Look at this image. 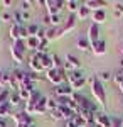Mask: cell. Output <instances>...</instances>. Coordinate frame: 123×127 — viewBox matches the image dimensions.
Here are the masks:
<instances>
[{"label":"cell","mask_w":123,"mask_h":127,"mask_svg":"<svg viewBox=\"0 0 123 127\" xmlns=\"http://www.w3.org/2000/svg\"><path fill=\"white\" fill-rule=\"evenodd\" d=\"M88 81H89V88H91V95L95 97V100L101 107H104L106 105V90H104V85L96 78V75L91 76Z\"/></svg>","instance_id":"6da1fadb"},{"label":"cell","mask_w":123,"mask_h":127,"mask_svg":"<svg viewBox=\"0 0 123 127\" xmlns=\"http://www.w3.org/2000/svg\"><path fill=\"white\" fill-rule=\"evenodd\" d=\"M25 53H27V46H25V41H15L12 46H10V56L12 59L17 63V64H22L24 59H25Z\"/></svg>","instance_id":"7a4b0ae2"},{"label":"cell","mask_w":123,"mask_h":127,"mask_svg":"<svg viewBox=\"0 0 123 127\" xmlns=\"http://www.w3.org/2000/svg\"><path fill=\"white\" fill-rule=\"evenodd\" d=\"M46 78L54 85V87H59L62 83H67V71L64 68H52V69H47L46 71Z\"/></svg>","instance_id":"3957f363"},{"label":"cell","mask_w":123,"mask_h":127,"mask_svg":"<svg viewBox=\"0 0 123 127\" xmlns=\"http://www.w3.org/2000/svg\"><path fill=\"white\" fill-rule=\"evenodd\" d=\"M12 119L15 120V126H32L34 124V119H32V115H29V114H25L24 110L22 112H15L14 115H12Z\"/></svg>","instance_id":"277c9868"},{"label":"cell","mask_w":123,"mask_h":127,"mask_svg":"<svg viewBox=\"0 0 123 127\" xmlns=\"http://www.w3.org/2000/svg\"><path fill=\"white\" fill-rule=\"evenodd\" d=\"M39 100H41V93L36 90V92L30 95V98L25 102V108H24V112L29 114V115H34V114H36V105H37Z\"/></svg>","instance_id":"5b68a950"},{"label":"cell","mask_w":123,"mask_h":127,"mask_svg":"<svg viewBox=\"0 0 123 127\" xmlns=\"http://www.w3.org/2000/svg\"><path fill=\"white\" fill-rule=\"evenodd\" d=\"M64 7L62 0H46V9H47V15H59V12Z\"/></svg>","instance_id":"8992f818"},{"label":"cell","mask_w":123,"mask_h":127,"mask_svg":"<svg viewBox=\"0 0 123 127\" xmlns=\"http://www.w3.org/2000/svg\"><path fill=\"white\" fill-rule=\"evenodd\" d=\"M74 93V90L69 87V83H62L59 87H54V95L56 98H71Z\"/></svg>","instance_id":"52a82bcc"},{"label":"cell","mask_w":123,"mask_h":127,"mask_svg":"<svg viewBox=\"0 0 123 127\" xmlns=\"http://www.w3.org/2000/svg\"><path fill=\"white\" fill-rule=\"evenodd\" d=\"M42 54L41 53H36L34 56H30L29 59V66H30V71H34V73H42L44 71V66H42Z\"/></svg>","instance_id":"ba28073f"},{"label":"cell","mask_w":123,"mask_h":127,"mask_svg":"<svg viewBox=\"0 0 123 127\" xmlns=\"http://www.w3.org/2000/svg\"><path fill=\"white\" fill-rule=\"evenodd\" d=\"M95 124L100 127H113V119H111V115H108L104 112H100L95 115Z\"/></svg>","instance_id":"9c48e42d"},{"label":"cell","mask_w":123,"mask_h":127,"mask_svg":"<svg viewBox=\"0 0 123 127\" xmlns=\"http://www.w3.org/2000/svg\"><path fill=\"white\" fill-rule=\"evenodd\" d=\"M86 37L89 39V42H91V44L98 42V41H100V26L91 22V26L88 27V36H86Z\"/></svg>","instance_id":"30bf717a"},{"label":"cell","mask_w":123,"mask_h":127,"mask_svg":"<svg viewBox=\"0 0 123 127\" xmlns=\"http://www.w3.org/2000/svg\"><path fill=\"white\" fill-rule=\"evenodd\" d=\"M76 24H78V19H76V15H69L62 24H61V29H62V32L64 34H67V32H71V31L76 29Z\"/></svg>","instance_id":"8fae6325"},{"label":"cell","mask_w":123,"mask_h":127,"mask_svg":"<svg viewBox=\"0 0 123 127\" xmlns=\"http://www.w3.org/2000/svg\"><path fill=\"white\" fill-rule=\"evenodd\" d=\"M62 36H64V32L61 29V26H59V27H49V29L46 31V39L47 41H56V39H59V37H62Z\"/></svg>","instance_id":"7c38bea8"},{"label":"cell","mask_w":123,"mask_h":127,"mask_svg":"<svg viewBox=\"0 0 123 127\" xmlns=\"http://www.w3.org/2000/svg\"><path fill=\"white\" fill-rule=\"evenodd\" d=\"M91 51H93V54H96V56H103L104 53H106V42L103 39H100L98 42L91 44Z\"/></svg>","instance_id":"4fadbf2b"},{"label":"cell","mask_w":123,"mask_h":127,"mask_svg":"<svg viewBox=\"0 0 123 127\" xmlns=\"http://www.w3.org/2000/svg\"><path fill=\"white\" fill-rule=\"evenodd\" d=\"M83 5H84V7H88L91 12H95V10L103 9L104 5H106V2H103V0H86Z\"/></svg>","instance_id":"5bb4252c"},{"label":"cell","mask_w":123,"mask_h":127,"mask_svg":"<svg viewBox=\"0 0 123 127\" xmlns=\"http://www.w3.org/2000/svg\"><path fill=\"white\" fill-rule=\"evenodd\" d=\"M91 19H93V24H103V22H106V12H104V9H100V10H95L93 14H91Z\"/></svg>","instance_id":"9a60e30c"},{"label":"cell","mask_w":123,"mask_h":127,"mask_svg":"<svg viewBox=\"0 0 123 127\" xmlns=\"http://www.w3.org/2000/svg\"><path fill=\"white\" fill-rule=\"evenodd\" d=\"M76 46H78V49H79V51H83V53L91 51V42H89V39H88L86 36H84V37H78Z\"/></svg>","instance_id":"2e32d148"},{"label":"cell","mask_w":123,"mask_h":127,"mask_svg":"<svg viewBox=\"0 0 123 127\" xmlns=\"http://www.w3.org/2000/svg\"><path fill=\"white\" fill-rule=\"evenodd\" d=\"M64 63H66L71 69H79L81 68V61L76 58V56H73V54H67L66 59H64Z\"/></svg>","instance_id":"e0dca14e"},{"label":"cell","mask_w":123,"mask_h":127,"mask_svg":"<svg viewBox=\"0 0 123 127\" xmlns=\"http://www.w3.org/2000/svg\"><path fill=\"white\" fill-rule=\"evenodd\" d=\"M91 14H93V12L88 9V7L81 5L79 10L76 12V19H78V20H86V19H89V17H91Z\"/></svg>","instance_id":"ac0fdd59"},{"label":"cell","mask_w":123,"mask_h":127,"mask_svg":"<svg viewBox=\"0 0 123 127\" xmlns=\"http://www.w3.org/2000/svg\"><path fill=\"white\" fill-rule=\"evenodd\" d=\"M41 61H42V66H44L46 71L54 68V58H52V54H49V53L42 54V59H41Z\"/></svg>","instance_id":"d6986e66"},{"label":"cell","mask_w":123,"mask_h":127,"mask_svg":"<svg viewBox=\"0 0 123 127\" xmlns=\"http://www.w3.org/2000/svg\"><path fill=\"white\" fill-rule=\"evenodd\" d=\"M20 27H22V26H17V24H12V26H10L9 36H10V39L14 41V42L22 39V37H20Z\"/></svg>","instance_id":"ffe728a7"},{"label":"cell","mask_w":123,"mask_h":127,"mask_svg":"<svg viewBox=\"0 0 123 127\" xmlns=\"http://www.w3.org/2000/svg\"><path fill=\"white\" fill-rule=\"evenodd\" d=\"M57 110L61 112V115H62V120H73V117H74L76 114L71 110V108L67 107V105H64V107H57Z\"/></svg>","instance_id":"44dd1931"},{"label":"cell","mask_w":123,"mask_h":127,"mask_svg":"<svg viewBox=\"0 0 123 127\" xmlns=\"http://www.w3.org/2000/svg\"><path fill=\"white\" fill-rule=\"evenodd\" d=\"M64 7L67 9V12H71V15H76V12L79 10L81 3L76 2V0H67V2H64Z\"/></svg>","instance_id":"7402d4cb"},{"label":"cell","mask_w":123,"mask_h":127,"mask_svg":"<svg viewBox=\"0 0 123 127\" xmlns=\"http://www.w3.org/2000/svg\"><path fill=\"white\" fill-rule=\"evenodd\" d=\"M47 112V97H41V100L37 102L36 105V114H46Z\"/></svg>","instance_id":"603a6c76"},{"label":"cell","mask_w":123,"mask_h":127,"mask_svg":"<svg viewBox=\"0 0 123 127\" xmlns=\"http://www.w3.org/2000/svg\"><path fill=\"white\" fill-rule=\"evenodd\" d=\"M10 95H12L10 88H0V105L10 103Z\"/></svg>","instance_id":"cb8c5ba5"},{"label":"cell","mask_w":123,"mask_h":127,"mask_svg":"<svg viewBox=\"0 0 123 127\" xmlns=\"http://www.w3.org/2000/svg\"><path fill=\"white\" fill-rule=\"evenodd\" d=\"M86 76L83 75V76H79V78H76V80H73V81H69V87L73 88V90H79V88H83L86 85Z\"/></svg>","instance_id":"d4e9b609"},{"label":"cell","mask_w":123,"mask_h":127,"mask_svg":"<svg viewBox=\"0 0 123 127\" xmlns=\"http://www.w3.org/2000/svg\"><path fill=\"white\" fill-rule=\"evenodd\" d=\"M39 44H41V41H39L36 36H30V37L25 39V46H27V49H30V51H37Z\"/></svg>","instance_id":"484cf974"},{"label":"cell","mask_w":123,"mask_h":127,"mask_svg":"<svg viewBox=\"0 0 123 127\" xmlns=\"http://www.w3.org/2000/svg\"><path fill=\"white\" fill-rule=\"evenodd\" d=\"M12 117L14 115V112H12V105L10 103H3V105H0V117L7 119V117Z\"/></svg>","instance_id":"4316f807"},{"label":"cell","mask_w":123,"mask_h":127,"mask_svg":"<svg viewBox=\"0 0 123 127\" xmlns=\"http://www.w3.org/2000/svg\"><path fill=\"white\" fill-rule=\"evenodd\" d=\"M9 80H10V73L0 69V88H7L9 87Z\"/></svg>","instance_id":"83f0119b"},{"label":"cell","mask_w":123,"mask_h":127,"mask_svg":"<svg viewBox=\"0 0 123 127\" xmlns=\"http://www.w3.org/2000/svg\"><path fill=\"white\" fill-rule=\"evenodd\" d=\"M96 78L100 80V81H101V83H106V81H110V80L113 78V75H111V73H110V71H100V73H98V75H96Z\"/></svg>","instance_id":"f1b7e54d"},{"label":"cell","mask_w":123,"mask_h":127,"mask_svg":"<svg viewBox=\"0 0 123 127\" xmlns=\"http://www.w3.org/2000/svg\"><path fill=\"white\" fill-rule=\"evenodd\" d=\"M20 102H22V98H20L19 92H14V90H12V95H10V105L15 107V105H19Z\"/></svg>","instance_id":"f546056e"},{"label":"cell","mask_w":123,"mask_h":127,"mask_svg":"<svg viewBox=\"0 0 123 127\" xmlns=\"http://www.w3.org/2000/svg\"><path fill=\"white\" fill-rule=\"evenodd\" d=\"M73 122L76 124V127H88V122H86V120L81 117V115H78V114L73 117Z\"/></svg>","instance_id":"4dcf8cb0"},{"label":"cell","mask_w":123,"mask_h":127,"mask_svg":"<svg viewBox=\"0 0 123 127\" xmlns=\"http://www.w3.org/2000/svg\"><path fill=\"white\" fill-rule=\"evenodd\" d=\"M57 108V98L54 97H47V112H52V110H56Z\"/></svg>","instance_id":"1f68e13d"},{"label":"cell","mask_w":123,"mask_h":127,"mask_svg":"<svg viewBox=\"0 0 123 127\" xmlns=\"http://www.w3.org/2000/svg\"><path fill=\"white\" fill-rule=\"evenodd\" d=\"M27 31H29V37H30V36H37L41 29H39L37 24H29V26H27Z\"/></svg>","instance_id":"d6a6232c"},{"label":"cell","mask_w":123,"mask_h":127,"mask_svg":"<svg viewBox=\"0 0 123 127\" xmlns=\"http://www.w3.org/2000/svg\"><path fill=\"white\" fill-rule=\"evenodd\" d=\"M32 93H34V92H32ZM32 93H30L29 90H25V88H20V90H19V95H20V98H22V102H27Z\"/></svg>","instance_id":"836d02e7"},{"label":"cell","mask_w":123,"mask_h":127,"mask_svg":"<svg viewBox=\"0 0 123 127\" xmlns=\"http://www.w3.org/2000/svg\"><path fill=\"white\" fill-rule=\"evenodd\" d=\"M122 14H123V3H122V2H116V3H115L113 15H115V17H122Z\"/></svg>","instance_id":"e575fe53"},{"label":"cell","mask_w":123,"mask_h":127,"mask_svg":"<svg viewBox=\"0 0 123 127\" xmlns=\"http://www.w3.org/2000/svg\"><path fill=\"white\" fill-rule=\"evenodd\" d=\"M49 115H51V120H54V122H56V120H61V119H62V115H61V112H59V110H52V112H49Z\"/></svg>","instance_id":"d590c367"},{"label":"cell","mask_w":123,"mask_h":127,"mask_svg":"<svg viewBox=\"0 0 123 127\" xmlns=\"http://www.w3.org/2000/svg\"><path fill=\"white\" fill-rule=\"evenodd\" d=\"M30 5H32V2H20V10L22 12H29Z\"/></svg>","instance_id":"8d00e7d4"},{"label":"cell","mask_w":123,"mask_h":127,"mask_svg":"<svg viewBox=\"0 0 123 127\" xmlns=\"http://www.w3.org/2000/svg\"><path fill=\"white\" fill-rule=\"evenodd\" d=\"M2 20H5V22H9V20H14V17L10 15L9 12H5V14H2V17H0Z\"/></svg>","instance_id":"74e56055"},{"label":"cell","mask_w":123,"mask_h":127,"mask_svg":"<svg viewBox=\"0 0 123 127\" xmlns=\"http://www.w3.org/2000/svg\"><path fill=\"white\" fill-rule=\"evenodd\" d=\"M12 3H14L12 0H2V2H0V5H3V7H10Z\"/></svg>","instance_id":"f35d334b"},{"label":"cell","mask_w":123,"mask_h":127,"mask_svg":"<svg viewBox=\"0 0 123 127\" xmlns=\"http://www.w3.org/2000/svg\"><path fill=\"white\" fill-rule=\"evenodd\" d=\"M0 127H9V122H7V119L0 117Z\"/></svg>","instance_id":"ab89813d"},{"label":"cell","mask_w":123,"mask_h":127,"mask_svg":"<svg viewBox=\"0 0 123 127\" xmlns=\"http://www.w3.org/2000/svg\"><path fill=\"white\" fill-rule=\"evenodd\" d=\"M20 12H22V10H20ZM29 17H30L29 12H22V20H29Z\"/></svg>","instance_id":"60d3db41"},{"label":"cell","mask_w":123,"mask_h":127,"mask_svg":"<svg viewBox=\"0 0 123 127\" xmlns=\"http://www.w3.org/2000/svg\"><path fill=\"white\" fill-rule=\"evenodd\" d=\"M66 127H76V124L73 122V120H67V122H66Z\"/></svg>","instance_id":"b9f144b4"},{"label":"cell","mask_w":123,"mask_h":127,"mask_svg":"<svg viewBox=\"0 0 123 127\" xmlns=\"http://www.w3.org/2000/svg\"><path fill=\"white\" fill-rule=\"evenodd\" d=\"M118 88L122 90V93H123V83H122V85H118Z\"/></svg>","instance_id":"7bdbcfd3"},{"label":"cell","mask_w":123,"mask_h":127,"mask_svg":"<svg viewBox=\"0 0 123 127\" xmlns=\"http://www.w3.org/2000/svg\"><path fill=\"white\" fill-rule=\"evenodd\" d=\"M120 66H122V69H123V58H122V61H120Z\"/></svg>","instance_id":"ee69618b"},{"label":"cell","mask_w":123,"mask_h":127,"mask_svg":"<svg viewBox=\"0 0 123 127\" xmlns=\"http://www.w3.org/2000/svg\"><path fill=\"white\" fill-rule=\"evenodd\" d=\"M120 51H122V54H123V44H122V48H120Z\"/></svg>","instance_id":"f6af8a7d"},{"label":"cell","mask_w":123,"mask_h":127,"mask_svg":"<svg viewBox=\"0 0 123 127\" xmlns=\"http://www.w3.org/2000/svg\"><path fill=\"white\" fill-rule=\"evenodd\" d=\"M88 127H95V124H91V126H88Z\"/></svg>","instance_id":"bcb514c9"}]
</instances>
